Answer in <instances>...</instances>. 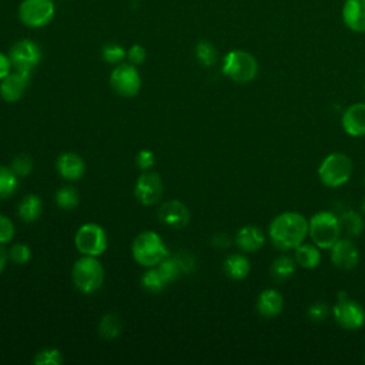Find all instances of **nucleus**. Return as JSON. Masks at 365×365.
<instances>
[{
    "instance_id": "nucleus-29",
    "label": "nucleus",
    "mask_w": 365,
    "mask_h": 365,
    "mask_svg": "<svg viewBox=\"0 0 365 365\" xmlns=\"http://www.w3.org/2000/svg\"><path fill=\"white\" fill-rule=\"evenodd\" d=\"M195 57L202 66L210 67L217 61V50L210 41L201 40L195 46Z\"/></svg>"
},
{
    "instance_id": "nucleus-7",
    "label": "nucleus",
    "mask_w": 365,
    "mask_h": 365,
    "mask_svg": "<svg viewBox=\"0 0 365 365\" xmlns=\"http://www.w3.org/2000/svg\"><path fill=\"white\" fill-rule=\"evenodd\" d=\"M56 14L53 0H21L17 9L19 20L29 29H41L51 23Z\"/></svg>"
},
{
    "instance_id": "nucleus-40",
    "label": "nucleus",
    "mask_w": 365,
    "mask_h": 365,
    "mask_svg": "<svg viewBox=\"0 0 365 365\" xmlns=\"http://www.w3.org/2000/svg\"><path fill=\"white\" fill-rule=\"evenodd\" d=\"M11 61L9 58V54H4L0 51V81L11 71Z\"/></svg>"
},
{
    "instance_id": "nucleus-9",
    "label": "nucleus",
    "mask_w": 365,
    "mask_h": 365,
    "mask_svg": "<svg viewBox=\"0 0 365 365\" xmlns=\"http://www.w3.org/2000/svg\"><path fill=\"white\" fill-rule=\"evenodd\" d=\"M110 86L123 97H134L141 88V76L134 64L120 63L110 74Z\"/></svg>"
},
{
    "instance_id": "nucleus-2",
    "label": "nucleus",
    "mask_w": 365,
    "mask_h": 365,
    "mask_svg": "<svg viewBox=\"0 0 365 365\" xmlns=\"http://www.w3.org/2000/svg\"><path fill=\"white\" fill-rule=\"evenodd\" d=\"M339 217L329 211H319L314 214L308 222V234L312 242L322 250L331 248L341 238Z\"/></svg>"
},
{
    "instance_id": "nucleus-42",
    "label": "nucleus",
    "mask_w": 365,
    "mask_h": 365,
    "mask_svg": "<svg viewBox=\"0 0 365 365\" xmlns=\"http://www.w3.org/2000/svg\"><path fill=\"white\" fill-rule=\"evenodd\" d=\"M7 257H9V254L4 251V248H3L1 244H0V274L3 272V269H4V267H6Z\"/></svg>"
},
{
    "instance_id": "nucleus-5",
    "label": "nucleus",
    "mask_w": 365,
    "mask_h": 365,
    "mask_svg": "<svg viewBox=\"0 0 365 365\" xmlns=\"http://www.w3.org/2000/svg\"><path fill=\"white\" fill-rule=\"evenodd\" d=\"M71 278L78 291L83 294H91L101 287L104 281V268L97 257L83 255L74 262Z\"/></svg>"
},
{
    "instance_id": "nucleus-19",
    "label": "nucleus",
    "mask_w": 365,
    "mask_h": 365,
    "mask_svg": "<svg viewBox=\"0 0 365 365\" xmlns=\"http://www.w3.org/2000/svg\"><path fill=\"white\" fill-rule=\"evenodd\" d=\"M235 244L245 252H257L265 244L262 231L255 225H244L235 235Z\"/></svg>"
},
{
    "instance_id": "nucleus-15",
    "label": "nucleus",
    "mask_w": 365,
    "mask_h": 365,
    "mask_svg": "<svg viewBox=\"0 0 365 365\" xmlns=\"http://www.w3.org/2000/svg\"><path fill=\"white\" fill-rule=\"evenodd\" d=\"M157 214L163 224L177 230L184 228L190 221V210L178 200H170L161 204Z\"/></svg>"
},
{
    "instance_id": "nucleus-41",
    "label": "nucleus",
    "mask_w": 365,
    "mask_h": 365,
    "mask_svg": "<svg viewBox=\"0 0 365 365\" xmlns=\"http://www.w3.org/2000/svg\"><path fill=\"white\" fill-rule=\"evenodd\" d=\"M211 244L217 248H227L231 244V238L227 234H217L211 238Z\"/></svg>"
},
{
    "instance_id": "nucleus-38",
    "label": "nucleus",
    "mask_w": 365,
    "mask_h": 365,
    "mask_svg": "<svg viewBox=\"0 0 365 365\" xmlns=\"http://www.w3.org/2000/svg\"><path fill=\"white\" fill-rule=\"evenodd\" d=\"M145 57H147V51H145V48H144L141 44H133V46L127 50L128 63H131V64H134V66L143 64V63L145 61Z\"/></svg>"
},
{
    "instance_id": "nucleus-34",
    "label": "nucleus",
    "mask_w": 365,
    "mask_h": 365,
    "mask_svg": "<svg viewBox=\"0 0 365 365\" xmlns=\"http://www.w3.org/2000/svg\"><path fill=\"white\" fill-rule=\"evenodd\" d=\"M10 168L17 177H24L31 173V168H33L31 158L26 154H19L17 157L13 158Z\"/></svg>"
},
{
    "instance_id": "nucleus-6",
    "label": "nucleus",
    "mask_w": 365,
    "mask_h": 365,
    "mask_svg": "<svg viewBox=\"0 0 365 365\" xmlns=\"http://www.w3.org/2000/svg\"><path fill=\"white\" fill-rule=\"evenodd\" d=\"M351 174L352 161L342 153H332L327 155L318 168V177L321 182L331 188H336L348 182Z\"/></svg>"
},
{
    "instance_id": "nucleus-13",
    "label": "nucleus",
    "mask_w": 365,
    "mask_h": 365,
    "mask_svg": "<svg viewBox=\"0 0 365 365\" xmlns=\"http://www.w3.org/2000/svg\"><path fill=\"white\" fill-rule=\"evenodd\" d=\"M331 261L339 269H354L359 262L358 247L348 238H339L331 247Z\"/></svg>"
},
{
    "instance_id": "nucleus-22",
    "label": "nucleus",
    "mask_w": 365,
    "mask_h": 365,
    "mask_svg": "<svg viewBox=\"0 0 365 365\" xmlns=\"http://www.w3.org/2000/svg\"><path fill=\"white\" fill-rule=\"evenodd\" d=\"M294 258L297 261V265L307 268V269H312L315 267L319 265L321 262V252L319 248L314 244H299L295 248V254Z\"/></svg>"
},
{
    "instance_id": "nucleus-37",
    "label": "nucleus",
    "mask_w": 365,
    "mask_h": 365,
    "mask_svg": "<svg viewBox=\"0 0 365 365\" xmlns=\"http://www.w3.org/2000/svg\"><path fill=\"white\" fill-rule=\"evenodd\" d=\"M307 314L311 318V321L322 322L324 319H327V317L329 314V308H328V305L325 302H315V304H312L308 308Z\"/></svg>"
},
{
    "instance_id": "nucleus-11",
    "label": "nucleus",
    "mask_w": 365,
    "mask_h": 365,
    "mask_svg": "<svg viewBox=\"0 0 365 365\" xmlns=\"http://www.w3.org/2000/svg\"><path fill=\"white\" fill-rule=\"evenodd\" d=\"M332 315L339 327L344 329H358L365 322V311L364 308L354 299L346 297H339L336 304L332 308Z\"/></svg>"
},
{
    "instance_id": "nucleus-4",
    "label": "nucleus",
    "mask_w": 365,
    "mask_h": 365,
    "mask_svg": "<svg viewBox=\"0 0 365 365\" xmlns=\"http://www.w3.org/2000/svg\"><path fill=\"white\" fill-rule=\"evenodd\" d=\"M222 73L235 83H250L258 74L257 58L245 50H231L222 58Z\"/></svg>"
},
{
    "instance_id": "nucleus-27",
    "label": "nucleus",
    "mask_w": 365,
    "mask_h": 365,
    "mask_svg": "<svg viewBox=\"0 0 365 365\" xmlns=\"http://www.w3.org/2000/svg\"><path fill=\"white\" fill-rule=\"evenodd\" d=\"M19 187L17 175L9 167L0 165V200L11 197Z\"/></svg>"
},
{
    "instance_id": "nucleus-35",
    "label": "nucleus",
    "mask_w": 365,
    "mask_h": 365,
    "mask_svg": "<svg viewBox=\"0 0 365 365\" xmlns=\"http://www.w3.org/2000/svg\"><path fill=\"white\" fill-rule=\"evenodd\" d=\"M9 258L14 262V264H19V265H23L26 262L30 261L31 258V251H30V247L26 245V244H14L10 251H9Z\"/></svg>"
},
{
    "instance_id": "nucleus-21",
    "label": "nucleus",
    "mask_w": 365,
    "mask_h": 365,
    "mask_svg": "<svg viewBox=\"0 0 365 365\" xmlns=\"http://www.w3.org/2000/svg\"><path fill=\"white\" fill-rule=\"evenodd\" d=\"M224 272L232 279H244L251 269L248 258L242 254H230L224 261Z\"/></svg>"
},
{
    "instance_id": "nucleus-39",
    "label": "nucleus",
    "mask_w": 365,
    "mask_h": 365,
    "mask_svg": "<svg viewBox=\"0 0 365 365\" xmlns=\"http://www.w3.org/2000/svg\"><path fill=\"white\" fill-rule=\"evenodd\" d=\"M135 163H137V167L140 170L147 171L155 164V155L150 150H141L135 157Z\"/></svg>"
},
{
    "instance_id": "nucleus-44",
    "label": "nucleus",
    "mask_w": 365,
    "mask_h": 365,
    "mask_svg": "<svg viewBox=\"0 0 365 365\" xmlns=\"http://www.w3.org/2000/svg\"><path fill=\"white\" fill-rule=\"evenodd\" d=\"M364 90H365V83H364Z\"/></svg>"
},
{
    "instance_id": "nucleus-24",
    "label": "nucleus",
    "mask_w": 365,
    "mask_h": 365,
    "mask_svg": "<svg viewBox=\"0 0 365 365\" xmlns=\"http://www.w3.org/2000/svg\"><path fill=\"white\" fill-rule=\"evenodd\" d=\"M295 269H297V261L295 258H291L288 255H279L271 264V275L279 281H284L292 277Z\"/></svg>"
},
{
    "instance_id": "nucleus-1",
    "label": "nucleus",
    "mask_w": 365,
    "mask_h": 365,
    "mask_svg": "<svg viewBox=\"0 0 365 365\" xmlns=\"http://www.w3.org/2000/svg\"><path fill=\"white\" fill-rule=\"evenodd\" d=\"M268 234L277 248L282 251L295 250L308 235V221L299 212L287 211L271 221Z\"/></svg>"
},
{
    "instance_id": "nucleus-30",
    "label": "nucleus",
    "mask_w": 365,
    "mask_h": 365,
    "mask_svg": "<svg viewBox=\"0 0 365 365\" xmlns=\"http://www.w3.org/2000/svg\"><path fill=\"white\" fill-rule=\"evenodd\" d=\"M158 274L161 275V278L164 279V282H171L174 281L180 272H181V268L178 265V261L175 258H170V257H165L163 261H160L157 265H155Z\"/></svg>"
},
{
    "instance_id": "nucleus-23",
    "label": "nucleus",
    "mask_w": 365,
    "mask_h": 365,
    "mask_svg": "<svg viewBox=\"0 0 365 365\" xmlns=\"http://www.w3.org/2000/svg\"><path fill=\"white\" fill-rule=\"evenodd\" d=\"M41 210H43L41 198L36 194H29L20 201L17 212L24 222H33L40 217Z\"/></svg>"
},
{
    "instance_id": "nucleus-16",
    "label": "nucleus",
    "mask_w": 365,
    "mask_h": 365,
    "mask_svg": "<svg viewBox=\"0 0 365 365\" xmlns=\"http://www.w3.org/2000/svg\"><path fill=\"white\" fill-rule=\"evenodd\" d=\"M342 128L352 137L365 135V103H356L349 106L341 118Z\"/></svg>"
},
{
    "instance_id": "nucleus-12",
    "label": "nucleus",
    "mask_w": 365,
    "mask_h": 365,
    "mask_svg": "<svg viewBox=\"0 0 365 365\" xmlns=\"http://www.w3.org/2000/svg\"><path fill=\"white\" fill-rule=\"evenodd\" d=\"M163 194L161 177L154 171H144L135 181L134 195L143 205L155 204Z\"/></svg>"
},
{
    "instance_id": "nucleus-31",
    "label": "nucleus",
    "mask_w": 365,
    "mask_h": 365,
    "mask_svg": "<svg viewBox=\"0 0 365 365\" xmlns=\"http://www.w3.org/2000/svg\"><path fill=\"white\" fill-rule=\"evenodd\" d=\"M101 57L108 64H120L124 58H127V50L117 43H108L103 47Z\"/></svg>"
},
{
    "instance_id": "nucleus-18",
    "label": "nucleus",
    "mask_w": 365,
    "mask_h": 365,
    "mask_svg": "<svg viewBox=\"0 0 365 365\" xmlns=\"http://www.w3.org/2000/svg\"><path fill=\"white\" fill-rule=\"evenodd\" d=\"M56 168H57L58 174L63 178L74 181V180H78L84 175L86 164H84L83 158L78 154H76V153H63L57 158Z\"/></svg>"
},
{
    "instance_id": "nucleus-28",
    "label": "nucleus",
    "mask_w": 365,
    "mask_h": 365,
    "mask_svg": "<svg viewBox=\"0 0 365 365\" xmlns=\"http://www.w3.org/2000/svg\"><path fill=\"white\" fill-rule=\"evenodd\" d=\"M56 202L61 210H74L78 205V192L74 187L66 185L57 190Z\"/></svg>"
},
{
    "instance_id": "nucleus-25",
    "label": "nucleus",
    "mask_w": 365,
    "mask_h": 365,
    "mask_svg": "<svg viewBox=\"0 0 365 365\" xmlns=\"http://www.w3.org/2000/svg\"><path fill=\"white\" fill-rule=\"evenodd\" d=\"M121 332V319L117 314L108 312L98 322V334L104 339H113Z\"/></svg>"
},
{
    "instance_id": "nucleus-17",
    "label": "nucleus",
    "mask_w": 365,
    "mask_h": 365,
    "mask_svg": "<svg viewBox=\"0 0 365 365\" xmlns=\"http://www.w3.org/2000/svg\"><path fill=\"white\" fill-rule=\"evenodd\" d=\"M342 20L351 31L365 33V0H345Z\"/></svg>"
},
{
    "instance_id": "nucleus-32",
    "label": "nucleus",
    "mask_w": 365,
    "mask_h": 365,
    "mask_svg": "<svg viewBox=\"0 0 365 365\" xmlns=\"http://www.w3.org/2000/svg\"><path fill=\"white\" fill-rule=\"evenodd\" d=\"M141 285H143V288H145V289L150 291V292H160V291L164 288L165 282H164V279L161 278V275L158 274L157 268H155V267H151V268L141 277Z\"/></svg>"
},
{
    "instance_id": "nucleus-3",
    "label": "nucleus",
    "mask_w": 365,
    "mask_h": 365,
    "mask_svg": "<svg viewBox=\"0 0 365 365\" xmlns=\"http://www.w3.org/2000/svg\"><path fill=\"white\" fill-rule=\"evenodd\" d=\"M131 252L134 259L147 268L155 267L168 255L161 237L154 231L140 232L133 241Z\"/></svg>"
},
{
    "instance_id": "nucleus-43",
    "label": "nucleus",
    "mask_w": 365,
    "mask_h": 365,
    "mask_svg": "<svg viewBox=\"0 0 365 365\" xmlns=\"http://www.w3.org/2000/svg\"><path fill=\"white\" fill-rule=\"evenodd\" d=\"M362 211H364V212H365V201H364V202H362Z\"/></svg>"
},
{
    "instance_id": "nucleus-8",
    "label": "nucleus",
    "mask_w": 365,
    "mask_h": 365,
    "mask_svg": "<svg viewBox=\"0 0 365 365\" xmlns=\"http://www.w3.org/2000/svg\"><path fill=\"white\" fill-rule=\"evenodd\" d=\"M74 244L80 254L98 257L107 250L108 240L101 225L94 222H86L77 230L74 235Z\"/></svg>"
},
{
    "instance_id": "nucleus-36",
    "label": "nucleus",
    "mask_w": 365,
    "mask_h": 365,
    "mask_svg": "<svg viewBox=\"0 0 365 365\" xmlns=\"http://www.w3.org/2000/svg\"><path fill=\"white\" fill-rule=\"evenodd\" d=\"M14 237V224L13 221L6 217L4 214H0V244H7Z\"/></svg>"
},
{
    "instance_id": "nucleus-26",
    "label": "nucleus",
    "mask_w": 365,
    "mask_h": 365,
    "mask_svg": "<svg viewBox=\"0 0 365 365\" xmlns=\"http://www.w3.org/2000/svg\"><path fill=\"white\" fill-rule=\"evenodd\" d=\"M339 222H341L342 231H345L349 237H356L364 230V220L361 214H358L354 210H348L342 212V215L339 217Z\"/></svg>"
},
{
    "instance_id": "nucleus-10",
    "label": "nucleus",
    "mask_w": 365,
    "mask_h": 365,
    "mask_svg": "<svg viewBox=\"0 0 365 365\" xmlns=\"http://www.w3.org/2000/svg\"><path fill=\"white\" fill-rule=\"evenodd\" d=\"M9 58L13 68L31 71L41 60V50L36 41L21 38L10 47Z\"/></svg>"
},
{
    "instance_id": "nucleus-20",
    "label": "nucleus",
    "mask_w": 365,
    "mask_h": 365,
    "mask_svg": "<svg viewBox=\"0 0 365 365\" xmlns=\"http://www.w3.org/2000/svg\"><path fill=\"white\" fill-rule=\"evenodd\" d=\"M284 308V298L277 289H265L258 295L257 311L264 318L277 317Z\"/></svg>"
},
{
    "instance_id": "nucleus-14",
    "label": "nucleus",
    "mask_w": 365,
    "mask_h": 365,
    "mask_svg": "<svg viewBox=\"0 0 365 365\" xmlns=\"http://www.w3.org/2000/svg\"><path fill=\"white\" fill-rule=\"evenodd\" d=\"M30 81V71L16 70L10 71L0 81V96L4 101H17L26 91Z\"/></svg>"
},
{
    "instance_id": "nucleus-33",
    "label": "nucleus",
    "mask_w": 365,
    "mask_h": 365,
    "mask_svg": "<svg viewBox=\"0 0 365 365\" xmlns=\"http://www.w3.org/2000/svg\"><path fill=\"white\" fill-rule=\"evenodd\" d=\"M33 362L36 365H58L63 362V355L57 348H44L34 355Z\"/></svg>"
}]
</instances>
